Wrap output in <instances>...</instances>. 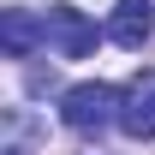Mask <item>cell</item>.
<instances>
[{
    "mask_svg": "<svg viewBox=\"0 0 155 155\" xmlns=\"http://www.w3.org/2000/svg\"><path fill=\"white\" fill-rule=\"evenodd\" d=\"M6 155H24V149H6Z\"/></svg>",
    "mask_w": 155,
    "mask_h": 155,
    "instance_id": "obj_6",
    "label": "cell"
},
{
    "mask_svg": "<svg viewBox=\"0 0 155 155\" xmlns=\"http://www.w3.org/2000/svg\"><path fill=\"white\" fill-rule=\"evenodd\" d=\"M42 24H48V42L60 48V60H90L96 54V24L84 18L78 6H54Z\"/></svg>",
    "mask_w": 155,
    "mask_h": 155,
    "instance_id": "obj_3",
    "label": "cell"
},
{
    "mask_svg": "<svg viewBox=\"0 0 155 155\" xmlns=\"http://www.w3.org/2000/svg\"><path fill=\"white\" fill-rule=\"evenodd\" d=\"M36 42H48V24L30 18V12H0V48H6V60H30V48Z\"/></svg>",
    "mask_w": 155,
    "mask_h": 155,
    "instance_id": "obj_5",
    "label": "cell"
},
{
    "mask_svg": "<svg viewBox=\"0 0 155 155\" xmlns=\"http://www.w3.org/2000/svg\"><path fill=\"white\" fill-rule=\"evenodd\" d=\"M119 131L149 143L155 137V72H137L125 90H119Z\"/></svg>",
    "mask_w": 155,
    "mask_h": 155,
    "instance_id": "obj_2",
    "label": "cell"
},
{
    "mask_svg": "<svg viewBox=\"0 0 155 155\" xmlns=\"http://www.w3.org/2000/svg\"><path fill=\"white\" fill-rule=\"evenodd\" d=\"M60 119H66L78 137H101L107 125H119V96L107 84H72V90L60 96Z\"/></svg>",
    "mask_w": 155,
    "mask_h": 155,
    "instance_id": "obj_1",
    "label": "cell"
},
{
    "mask_svg": "<svg viewBox=\"0 0 155 155\" xmlns=\"http://www.w3.org/2000/svg\"><path fill=\"white\" fill-rule=\"evenodd\" d=\"M107 36H114L119 48H143V42L155 36V0H119Z\"/></svg>",
    "mask_w": 155,
    "mask_h": 155,
    "instance_id": "obj_4",
    "label": "cell"
}]
</instances>
